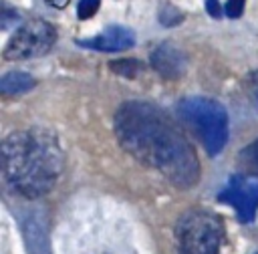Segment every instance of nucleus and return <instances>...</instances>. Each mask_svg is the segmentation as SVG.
Returning <instances> with one entry per match:
<instances>
[{
    "instance_id": "nucleus-1",
    "label": "nucleus",
    "mask_w": 258,
    "mask_h": 254,
    "mask_svg": "<svg viewBox=\"0 0 258 254\" xmlns=\"http://www.w3.org/2000/svg\"><path fill=\"white\" fill-rule=\"evenodd\" d=\"M115 135L137 161L157 169L177 187L200 177L198 155L171 117L147 101H127L115 113Z\"/></svg>"
},
{
    "instance_id": "nucleus-2",
    "label": "nucleus",
    "mask_w": 258,
    "mask_h": 254,
    "mask_svg": "<svg viewBox=\"0 0 258 254\" xmlns=\"http://www.w3.org/2000/svg\"><path fill=\"white\" fill-rule=\"evenodd\" d=\"M2 159L6 183L26 198L48 194L62 171L60 145L42 127L10 133L2 143Z\"/></svg>"
},
{
    "instance_id": "nucleus-3",
    "label": "nucleus",
    "mask_w": 258,
    "mask_h": 254,
    "mask_svg": "<svg viewBox=\"0 0 258 254\" xmlns=\"http://www.w3.org/2000/svg\"><path fill=\"white\" fill-rule=\"evenodd\" d=\"M177 115L198 133L210 155H218L228 139V113L208 97H185L177 103Z\"/></svg>"
},
{
    "instance_id": "nucleus-4",
    "label": "nucleus",
    "mask_w": 258,
    "mask_h": 254,
    "mask_svg": "<svg viewBox=\"0 0 258 254\" xmlns=\"http://www.w3.org/2000/svg\"><path fill=\"white\" fill-rule=\"evenodd\" d=\"M222 240V220L212 212L189 210L177 222L179 254H220Z\"/></svg>"
},
{
    "instance_id": "nucleus-5",
    "label": "nucleus",
    "mask_w": 258,
    "mask_h": 254,
    "mask_svg": "<svg viewBox=\"0 0 258 254\" xmlns=\"http://www.w3.org/2000/svg\"><path fill=\"white\" fill-rule=\"evenodd\" d=\"M56 42V28L42 18H32L24 22L10 36L4 48V58L8 60H26L46 54Z\"/></svg>"
},
{
    "instance_id": "nucleus-6",
    "label": "nucleus",
    "mask_w": 258,
    "mask_h": 254,
    "mask_svg": "<svg viewBox=\"0 0 258 254\" xmlns=\"http://www.w3.org/2000/svg\"><path fill=\"white\" fill-rule=\"evenodd\" d=\"M220 202L230 204L242 222H252L258 210V179L254 175H232L228 185L218 196Z\"/></svg>"
},
{
    "instance_id": "nucleus-7",
    "label": "nucleus",
    "mask_w": 258,
    "mask_h": 254,
    "mask_svg": "<svg viewBox=\"0 0 258 254\" xmlns=\"http://www.w3.org/2000/svg\"><path fill=\"white\" fill-rule=\"evenodd\" d=\"M77 44L83 48H91V50L117 52V50L131 48L135 44V32L125 26H109L93 38H79Z\"/></svg>"
},
{
    "instance_id": "nucleus-8",
    "label": "nucleus",
    "mask_w": 258,
    "mask_h": 254,
    "mask_svg": "<svg viewBox=\"0 0 258 254\" xmlns=\"http://www.w3.org/2000/svg\"><path fill=\"white\" fill-rule=\"evenodd\" d=\"M151 67L161 77H165L169 81H175V79H179L185 73V69H187V56L175 44L163 42V44H159L151 52Z\"/></svg>"
},
{
    "instance_id": "nucleus-9",
    "label": "nucleus",
    "mask_w": 258,
    "mask_h": 254,
    "mask_svg": "<svg viewBox=\"0 0 258 254\" xmlns=\"http://www.w3.org/2000/svg\"><path fill=\"white\" fill-rule=\"evenodd\" d=\"M34 87V79L22 71H10L0 79V91L4 95H24Z\"/></svg>"
},
{
    "instance_id": "nucleus-10",
    "label": "nucleus",
    "mask_w": 258,
    "mask_h": 254,
    "mask_svg": "<svg viewBox=\"0 0 258 254\" xmlns=\"http://www.w3.org/2000/svg\"><path fill=\"white\" fill-rule=\"evenodd\" d=\"M238 163L244 169V173L258 177V139L250 141L240 153H238Z\"/></svg>"
},
{
    "instance_id": "nucleus-11",
    "label": "nucleus",
    "mask_w": 258,
    "mask_h": 254,
    "mask_svg": "<svg viewBox=\"0 0 258 254\" xmlns=\"http://www.w3.org/2000/svg\"><path fill=\"white\" fill-rule=\"evenodd\" d=\"M141 62L139 60H129V58H123V60H115V62H111V71H115V73H119V75H123V77H135L139 71H141Z\"/></svg>"
},
{
    "instance_id": "nucleus-12",
    "label": "nucleus",
    "mask_w": 258,
    "mask_h": 254,
    "mask_svg": "<svg viewBox=\"0 0 258 254\" xmlns=\"http://www.w3.org/2000/svg\"><path fill=\"white\" fill-rule=\"evenodd\" d=\"M101 6V0H79V6H77V14L81 20H89Z\"/></svg>"
},
{
    "instance_id": "nucleus-13",
    "label": "nucleus",
    "mask_w": 258,
    "mask_h": 254,
    "mask_svg": "<svg viewBox=\"0 0 258 254\" xmlns=\"http://www.w3.org/2000/svg\"><path fill=\"white\" fill-rule=\"evenodd\" d=\"M246 93L248 97L258 105V71H252L246 77Z\"/></svg>"
},
{
    "instance_id": "nucleus-14",
    "label": "nucleus",
    "mask_w": 258,
    "mask_h": 254,
    "mask_svg": "<svg viewBox=\"0 0 258 254\" xmlns=\"http://www.w3.org/2000/svg\"><path fill=\"white\" fill-rule=\"evenodd\" d=\"M244 4H246V0H228V2H226V8H224L226 16H230V18H238V16H242V12H244Z\"/></svg>"
},
{
    "instance_id": "nucleus-15",
    "label": "nucleus",
    "mask_w": 258,
    "mask_h": 254,
    "mask_svg": "<svg viewBox=\"0 0 258 254\" xmlns=\"http://www.w3.org/2000/svg\"><path fill=\"white\" fill-rule=\"evenodd\" d=\"M206 10L210 16L214 18H220L222 16V6H220V0H206Z\"/></svg>"
},
{
    "instance_id": "nucleus-16",
    "label": "nucleus",
    "mask_w": 258,
    "mask_h": 254,
    "mask_svg": "<svg viewBox=\"0 0 258 254\" xmlns=\"http://www.w3.org/2000/svg\"><path fill=\"white\" fill-rule=\"evenodd\" d=\"M48 4H52L54 8H64L67 4H69V0H46Z\"/></svg>"
}]
</instances>
